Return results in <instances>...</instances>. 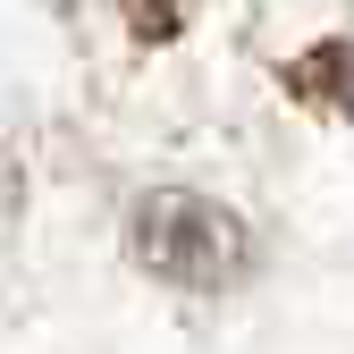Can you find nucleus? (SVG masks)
<instances>
[{
	"mask_svg": "<svg viewBox=\"0 0 354 354\" xmlns=\"http://www.w3.org/2000/svg\"><path fill=\"white\" fill-rule=\"evenodd\" d=\"M127 245L152 279L186 287V295H219L253 270V236L228 203H211L194 186H152L136 211H127Z\"/></svg>",
	"mask_w": 354,
	"mask_h": 354,
	"instance_id": "1",
	"label": "nucleus"
},
{
	"mask_svg": "<svg viewBox=\"0 0 354 354\" xmlns=\"http://www.w3.org/2000/svg\"><path fill=\"white\" fill-rule=\"evenodd\" d=\"M0 203H17V152L0 144Z\"/></svg>",
	"mask_w": 354,
	"mask_h": 354,
	"instance_id": "3",
	"label": "nucleus"
},
{
	"mask_svg": "<svg viewBox=\"0 0 354 354\" xmlns=\"http://www.w3.org/2000/svg\"><path fill=\"white\" fill-rule=\"evenodd\" d=\"M287 93H304V102L354 118V42H321V51H304V59L287 68Z\"/></svg>",
	"mask_w": 354,
	"mask_h": 354,
	"instance_id": "2",
	"label": "nucleus"
}]
</instances>
